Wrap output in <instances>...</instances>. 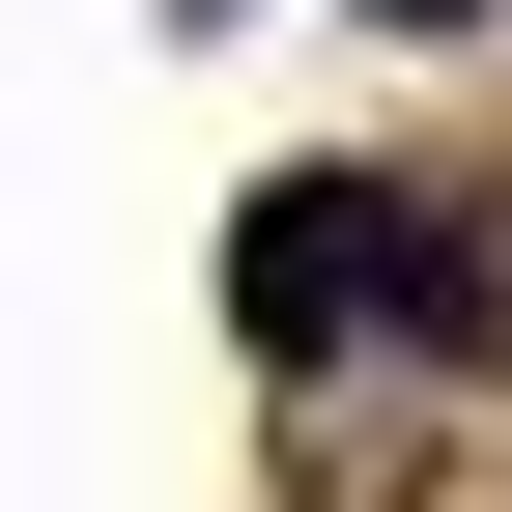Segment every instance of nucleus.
<instances>
[{
    "label": "nucleus",
    "instance_id": "nucleus-1",
    "mask_svg": "<svg viewBox=\"0 0 512 512\" xmlns=\"http://www.w3.org/2000/svg\"><path fill=\"white\" fill-rule=\"evenodd\" d=\"M228 313H256V342H313V313H342V171H285V200H256V256H228Z\"/></svg>",
    "mask_w": 512,
    "mask_h": 512
},
{
    "label": "nucleus",
    "instance_id": "nucleus-2",
    "mask_svg": "<svg viewBox=\"0 0 512 512\" xmlns=\"http://www.w3.org/2000/svg\"><path fill=\"white\" fill-rule=\"evenodd\" d=\"M399 29H484V0H399Z\"/></svg>",
    "mask_w": 512,
    "mask_h": 512
}]
</instances>
